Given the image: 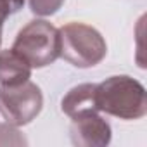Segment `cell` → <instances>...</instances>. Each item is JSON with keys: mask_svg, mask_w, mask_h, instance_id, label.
Returning a JSON list of instances; mask_svg holds the SVG:
<instances>
[{"mask_svg": "<svg viewBox=\"0 0 147 147\" xmlns=\"http://www.w3.org/2000/svg\"><path fill=\"white\" fill-rule=\"evenodd\" d=\"M61 57L75 67H94L107 54L104 36L83 23H67L59 30Z\"/></svg>", "mask_w": 147, "mask_h": 147, "instance_id": "2", "label": "cell"}, {"mask_svg": "<svg viewBox=\"0 0 147 147\" xmlns=\"http://www.w3.org/2000/svg\"><path fill=\"white\" fill-rule=\"evenodd\" d=\"M24 5V0H0V43H2V26L5 19L18 11H21Z\"/></svg>", "mask_w": 147, "mask_h": 147, "instance_id": "10", "label": "cell"}, {"mask_svg": "<svg viewBox=\"0 0 147 147\" xmlns=\"http://www.w3.org/2000/svg\"><path fill=\"white\" fill-rule=\"evenodd\" d=\"M95 107L119 119H140L147 114L145 88L131 76H111L95 83Z\"/></svg>", "mask_w": 147, "mask_h": 147, "instance_id": "1", "label": "cell"}, {"mask_svg": "<svg viewBox=\"0 0 147 147\" xmlns=\"http://www.w3.org/2000/svg\"><path fill=\"white\" fill-rule=\"evenodd\" d=\"M61 109L69 118L85 111H97L95 107V83H82L73 87L61 100Z\"/></svg>", "mask_w": 147, "mask_h": 147, "instance_id": "7", "label": "cell"}, {"mask_svg": "<svg viewBox=\"0 0 147 147\" xmlns=\"http://www.w3.org/2000/svg\"><path fill=\"white\" fill-rule=\"evenodd\" d=\"M66 0H28L30 9L36 16H52L55 14Z\"/></svg>", "mask_w": 147, "mask_h": 147, "instance_id": "9", "label": "cell"}, {"mask_svg": "<svg viewBox=\"0 0 147 147\" xmlns=\"http://www.w3.org/2000/svg\"><path fill=\"white\" fill-rule=\"evenodd\" d=\"M26 138L11 123H0V145H26Z\"/></svg>", "mask_w": 147, "mask_h": 147, "instance_id": "8", "label": "cell"}, {"mask_svg": "<svg viewBox=\"0 0 147 147\" xmlns=\"http://www.w3.org/2000/svg\"><path fill=\"white\" fill-rule=\"evenodd\" d=\"M71 142L80 147H104L111 142V125L99 111H85L71 118Z\"/></svg>", "mask_w": 147, "mask_h": 147, "instance_id": "5", "label": "cell"}, {"mask_svg": "<svg viewBox=\"0 0 147 147\" xmlns=\"http://www.w3.org/2000/svg\"><path fill=\"white\" fill-rule=\"evenodd\" d=\"M30 62L14 49L0 50V85H16L31 78Z\"/></svg>", "mask_w": 147, "mask_h": 147, "instance_id": "6", "label": "cell"}, {"mask_svg": "<svg viewBox=\"0 0 147 147\" xmlns=\"http://www.w3.org/2000/svg\"><path fill=\"white\" fill-rule=\"evenodd\" d=\"M43 107V95L38 85L26 80L16 85H0V114L14 125L24 126L31 123Z\"/></svg>", "mask_w": 147, "mask_h": 147, "instance_id": "4", "label": "cell"}, {"mask_svg": "<svg viewBox=\"0 0 147 147\" xmlns=\"http://www.w3.org/2000/svg\"><path fill=\"white\" fill-rule=\"evenodd\" d=\"M12 49L19 52L31 67L50 66L57 57H61L59 30L43 19L30 21L19 30Z\"/></svg>", "mask_w": 147, "mask_h": 147, "instance_id": "3", "label": "cell"}]
</instances>
